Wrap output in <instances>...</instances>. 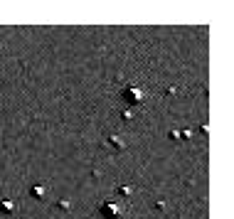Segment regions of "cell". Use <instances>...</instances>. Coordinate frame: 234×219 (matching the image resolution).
Segmentation results:
<instances>
[{
	"instance_id": "obj_1",
	"label": "cell",
	"mask_w": 234,
	"mask_h": 219,
	"mask_svg": "<svg viewBox=\"0 0 234 219\" xmlns=\"http://www.w3.org/2000/svg\"><path fill=\"white\" fill-rule=\"evenodd\" d=\"M101 212H104V217H111V219L118 217V207H116V204H104Z\"/></svg>"
},
{
	"instance_id": "obj_2",
	"label": "cell",
	"mask_w": 234,
	"mask_h": 219,
	"mask_svg": "<svg viewBox=\"0 0 234 219\" xmlns=\"http://www.w3.org/2000/svg\"><path fill=\"white\" fill-rule=\"evenodd\" d=\"M0 207H3V209H8V212H12V209H15V204L10 202V199H3V202H0Z\"/></svg>"
}]
</instances>
